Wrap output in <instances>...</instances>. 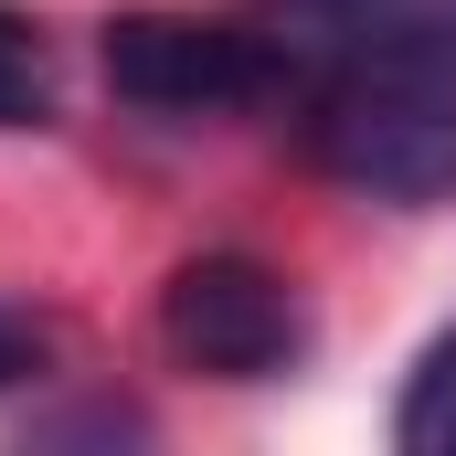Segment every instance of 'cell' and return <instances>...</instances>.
Masks as SVG:
<instances>
[{
	"label": "cell",
	"mask_w": 456,
	"mask_h": 456,
	"mask_svg": "<svg viewBox=\"0 0 456 456\" xmlns=\"http://www.w3.org/2000/svg\"><path fill=\"white\" fill-rule=\"evenodd\" d=\"M297 117L319 170L371 202L456 191V53H330L297 64Z\"/></svg>",
	"instance_id": "1"
},
{
	"label": "cell",
	"mask_w": 456,
	"mask_h": 456,
	"mask_svg": "<svg viewBox=\"0 0 456 456\" xmlns=\"http://www.w3.org/2000/svg\"><path fill=\"white\" fill-rule=\"evenodd\" d=\"M107 86L149 117H244V107L297 96V53H287V32L127 11V21H107Z\"/></svg>",
	"instance_id": "2"
},
{
	"label": "cell",
	"mask_w": 456,
	"mask_h": 456,
	"mask_svg": "<svg viewBox=\"0 0 456 456\" xmlns=\"http://www.w3.org/2000/svg\"><path fill=\"white\" fill-rule=\"evenodd\" d=\"M159 340H170V361H191L213 382H265L308 350V319H297L287 276H265L255 255H191L159 287Z\"/></svg>",
	"instance_id": "3"
},
{
	"label": "cell",
	"mask_w": 456,
	"mask_h": 456,
	"mask_svg": "<svg viewBox=\"0 0 456 456\" xmlns=\"http://www.w3.org/2000/svg\"><path fill=\"white\" fill-rule=\"evenodd\" d=\"M297 64L330 53H456V0H265Z\"/></svg>",
	"instance_id": "4"
},
{
	"label": "cell",
	"mask_w": 456,
	"mask_h": 456,
	"mask_svg": "<svg viewBox=\"0 0 456 456\" xmlns=\"http://www.w3.org/2000/svg\"><path fill=\"white\" fill-rule=\"evenodd\" d=\"M393 446L403 456H456V330L414 361V382L393 403Z\"/></svg>",
	"instance_id": "5"
},
{
	"label": "cell",
	"mask_w": 456,
	"mask_h": 456,
	"mask_svg": "<svg viewBox=\"0 0 456 456\" xmlns=\"http://www.w3.org/2000/svg\"><path fill=\"white\" fill-rule=\"evenodd\" d=\"M53 117V43L32 11H0V127H43Z\"/></svg>",
	"instance_id": "6"
},
{
	"label": "cell",
	"mask_w": 456,
	"mask_h": 456,
	"mask_svg": "<svg viewBox=\"0 0 456 456\" xmlns=\"http://www.w3.org/2000/svg\"><path fill=\"white\" fill-rule=\"evenodd\" d=\"M32 371H43V330H32L21 308H0V393H11V382H32Z\"/></svg>",
	"instance_id": "7"
}]
</instances>
